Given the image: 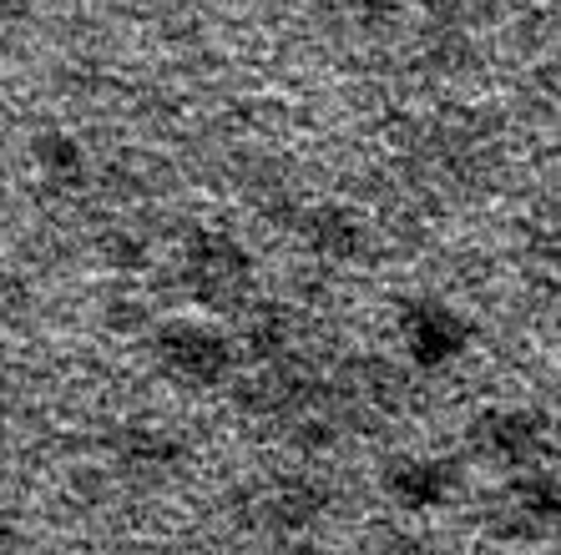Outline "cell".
I'll return each mask as SVG.
<instances>
[{"label": "cell", "mask_w": 561, "mask_h": 555, "mask_svg": "<svg viewBox=\"0 0 561 555\" xmlns=\"http://www.w3.org/2000/svg\"><path fill=\"white\" fill-rule=\"evenodd\" d=\"M284 555H334V551H324V545H313V541H288Z\"/></svg>", "instance_id": "2e32d148"}, {"label": "cell", "mask_w": 561, "mask_h": 555, "mask_svg": "<svg viewBox=\"0 0 561 555\" xmlns=\"http://www.w3.org/2000/svg\"><path fill=\"white\" fill-rule=\"evenodd\" d=\"M243 500V525H259V530H274V535H299L309 530L313 520L329 510V485L313 475H274L263 485H249L238 495Z\"/></svg>", "instance_id": "5b68a950"}, {"label": "cell", "mask_w": 561, "mask_h": 555, "mask_svg": "<svg viewBox=\"0 0 561 555\" xmlns=\"http://www.w3.org/2000/svg\"><path fill=\"white\" fill-rule=\"evenodd\" d=\"M294 338H299L294 309H278V303H259V309H243V334H238V349L249 354L253 363L288 359V354H294Z\"/></svg>", "instance_id": "7c38bea8"}, {"label": "cell", "mask_w": 561, "mask_h": 555, "mask_svg": "<svg viewBox=\"0 0 561 555\" xmlns=\"http://www.w3.org/2000/svg\"><path fill=\"white\" fill-rule=\"evenodd\" d=\"M31 157H36L41 177L51 182V187H81L92 162H87V147L71 137V131H41L36 142H31Z\"/></svg>", "instance_id": "4fadbf2b"}, {"label": "cell", "mask_w": 561, "mask_h": 555, "mask_svg": "<svg viewBox=\"0 0 561 555\" xmlns=\"http://www.w3.org/2000/svg\"><path fill=\"white\" fill-rule=\"evenodd\" d=\"M152 354H157V363H162V374H172L178 384L213 389V384H222V379L233 374L238 338H228L222 328H213V323L172 319V323L157 328Z\"/></svg>", "instance_id": "7a4b0ae2"}, {"label": "cell", "mask_w": 561, "mask_h": 555, "mask_svg": "<svg viewBox=\"0 0 561 555\" xmlns=\"http://www.w3.org/2000/svg\"><path fill=\"white\" fill-rule=\"evenodd\" d=\"M183 293L213 313H243L253 298V253L233 233H193L183 247Z\"/></svg>", "instance_id": "6da1fadb"}, {"label": "cell", "mask_w": 561, "mask_h": 555, "mask_svg": "<svg viewBox=\"0 0 561 555\" xmlns=\"http://www.w3.org/2000/svg\"><path fill=\"white\" fill-rule=\"evenodd\" d=\"M324 394V384L304 369L299 354H288V359H274V363H253L249 379H238L233 384V404L253 419H299L313 400Z\"/></svg>", "instance_id": "8992f818"}, {"label": "cell", "mask_w": 561, "mask_h": 555, "mask_svg": "<svg viewBox=\"0 0 561 555\" xmlns=\"http://www.w3.org/2000/svg\"><path fill=\"white\" fill-rule=\"evenodd\" d=\"M561 525V479L541 475V470H522L496 490V500L485 505V530L496 541H541Z\"/></svg>", "instance_id": "277c9868"}, {"label": "cell", "mask_w": 561, "mask_h": 555, "mask_svg": "<svg viewBox=\"0 0 561 555\" xmlns=\"http://www.w3.org/2000/svg\"><path fill=\"white\" fill-rule=\"evenodd\" d=\"M425 162L440 167L460 187H481L501 172V131L491 117L476 112H456V117L435 122L425 131Z\"/></svg>", "instance_id": "3957f363"}, {"label": "cell", "mask_w": 561, "mask_h": 555, "mask_svg": "<svg viewBox=\"0 0 561 555\" xmlns=\"http://www.w3.org/2000/svg\"><path fill=\"white\" fill-rule=\"evenodd\" d=\"M102 258L112 263V268H142L147 263V233L142 228H131V222L106 228L102 233Z\"/></svg>", "instance_id": "9a60e30c"}, {"label": "cell", "mask_w": 561, "mask_h": 555, "mask_svg": "<svg viewBox=\"0 0 561 555\" xmlns=\"http://www.w3.org/2000/svg\"><path fill=\"white\" fill-rule=\"evenodd\" d=\"M420 61L431 66L435 77H460L470 61H476V46H470V31L466 26H435L425 31L420 41Z\"/></svg>", "instance_id": "5bb4252c"}, {"label": "cell", "mask_w": 561, "mask_h": 555, "mask_svg": "<svg viewBox=\"0 0 561 555\" xmlns=\"http://www.w3.org/2000/svg\"><path fill=\"white\" fill-rule=\"evenodd\" d=\"M547 91H551V96H557V102H561V61L547 71Z\"/></svg>", "instance_id": "e0dca14e"}, {"label": "cell", "mask_w": 561, "mask_h": 555, "mask_svg": "<svg viewBox=\"0 0 561 555\" xmlns=\"http://www.w3.org/2000/svg\"><path fill=\"white\" fill-rule=\"evenodd\" d=\"M385 490L405 510H440L460 495V470L435 454H400L385 465Z\"/></svg>", "instance_id": "8fae6325"}, {"label": "cell", "mask_w": 561, "mask_h": 555, "mask_svg": "<svg viewBox=\"0 0 561 555\" xmlns=\"http://www.w3.org/2000/svg\"><path fill=\"white\" fill-rule=\"evenodd\" d=\"M288 233H299V243L324 263H354L369 253V222L344 203H309Z\"/></svg>", "instance_id": "30bf717a"}, {"label": "cell", "mask_w": 561, "mask_h": 555, "mask_svg": "<svg viewBox=\"0 0 561 555\" xmlns=\"http://www.w3.org/2000/svg\"><path fill=\"white\" fill-rule=\"evenodd\" d=\"M466 439H470V450L481 454V460H491V465L526 470L536 454L557 439V429H551L547 414L511 409V404H501V409L476 414V419H470V429H466Z\"/></svg>", "instance_id": "52a82bcc"}, {"label": "cell", "mask_w": 561, "mask_h": 555, "mask_svg": "<svg viewBox=\"0 0 561 555\" xmlns=\"http://www.w3.org/2000/svg\"><path fill=\"white\" fill-rule=\"evenodd\" d=\"M551 444H557V450H561V429H557V439H551Z\"/></svg>", "instance_id": "ac0fdd59"}, {"label": "cell", "mask_w": 561, "mask_h": 555, "mask_svg": "<svg viewBox=\"0 0 561 555\" xmlns=\"http://www.w3.org/2000/svg\"><path fill=\"white\" fill-rule=\"evenodd\" d=\"M400 344L415 369H445L470 349V323L445 298H405L400 303Z\"/></svg>", "instance_id": "ba28073f"}, {"label": "cell", "mask_w": 561, "mask_h": 555, "mask_svg": "<svg viewBox=\"0 0 561 555\" xmlns=\"http://www.w3.org/2000/svg\"><path fill=\"white\" fill-rule=\"evenodd\" d=\"M112 460H117V470L127 479H137V485H168V479L187 465V444L178 439V429L127 425L112 435Z\"/></svg>", "instance_id": "9c48e42d"}]
</instances>
